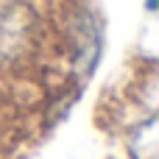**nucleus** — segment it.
<instances>
[{"label": "nucleus", "mask_w": 159, "mask_h": 159, "mask_svg": "<svg viewBox=\"0 0 159 159\" xmlns=\"http://www.w3.org/2000/svg\"><path fill=\"white\" fill-rule=\"evenodd\" d=\"M48 45V20L36 0H0V73L31 70Z\"/></svg>", "instance_id": "f257e3e1"}]
</instances>
